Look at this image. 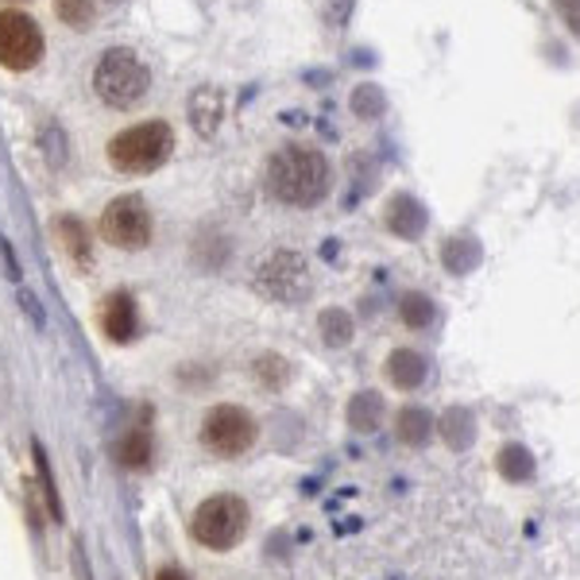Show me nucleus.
<instances>
[{
	"label": "nucleus",
	"instance_id": "nucleus-1",
	"mask_svg": "<svg viewBox=\"0 0 580 580\" xmlns=\"http://www.w3.org/2000/svg\"><path fill=\"white\" fill-rule=\"evenodd\" d=\"M268 194L291 209H310L329 194V163L318 148L286 144L268 163Z\"/></svg>",
	"mask_w": 580,
	"mask_h": 580
},
{
	"label": "nucleus",
	"instance_id": "nucleus-2",
	"mask_svg": "<svg viewBox=\"0 0 580 580\" xmlns=\"http://www.w3.org/2000/svg\"><path fill=\"white\" fill-rule=\"evenodd\" d=\"M248 523H252V511H248L244 499L232 496V491H217V496L202 499L190 515V538L213 554H229L244 542Z\"/></svg>",
	"mask_w": 580,
	"mask_h": 580
},
{
	"label": "nucleus",
	"instance_id": "nucleus-3",
	"mask_svg": "<svg viewBox=\"0 0 580 580\" xmlns=\"http://www.w3.org/2000/svg\"><path fill=\"white\" fill-rule=\"evenodd\" d=\"M174 151V132L167 121H148V124H132L121 136L109 139V163L121 174H151L171 159Z\"/></svg>",
	"mask_w": 580,
	"mask_h": 580
},
{
	"label": "nucleus",
	"instance_id": "nucleus-4",
	"mask_svg": "<svg viewBox=\"0 0 580 580\" xmlns=\"http://www.w3.org/2000/svg\"><path fill=\"white\" fill-rule=\"evenodd\" d=\"M151 90V70L144 58L128 47H113L101 55L98 70H93V93L105 101L109 109H136Z\"/></svg>",
	"mask_w": 580,
	"mask_h": 580
},
{
	"label": "nucleus",
	"instance_id": "nucleus-5",
	"mask_svg": "<svg viewBox=\"0 0 580 580\" xmlns=\"http://www.w3.org/2000/svg\"><path fill=\"white\" fill-rule=\"evenodd\" d=\"M260 437V422L248 407H237V402H217V407L205 410L202 425H197V442L209 457L221 460H237L244 457L248 450Z\"/></svg>",
	"mask_w": 580,
	"mask_h": 580
},
{
	"label": "nucleus",
	"instance_id": "nucleus-6",
	"mask_svg": "<svg viewBox=\"0 0 580 580\" xmlns=\"http://www.w3.org/2000/svg\"><path fill=\"white\" fill-rule=\"evenodd\" d=\"M252 283H255V291L268 298V303H278V306H298L306 295H310V286H314L310 283V263H306L298 252H286V248L263 255Z\"/></svg>",
	"mask_w": 580,
	"mask_h": 580
},
{
	"label": "nucleus",
	"instance_id": "nucleus-7",
	"mask_svg": "<svg viewBox=\"0 0 580 580\" xmlns=\"http://www.w3.org/2000/svg\"><path fill=\"white\" fill-rule=\"evenodd\" d=\"M151 209L139 194H121L101 209V237L113 248H124V252H139V248L151 244Z\"/></svg>",
	"mask_w": 580,
	"mask_h": 580
},
{
	"label": "nucleus",
	"instance_id": "nucleus-8",
	"mask_svg": "<svg viewBox=\"0 0 580 580\" xmlns=\"http://www.w3.org/2000/svg\"><path fill=\"white\" fill-rule=\"evenodd\" d=\"M43 58V32L27 12H0V66L12 75H24Z\"/></svg>",
	"mask_w": 580,
	"mask_h": 580
},
{
	"label": "nucleus",
	"instance_id": "nucleus-9",
	"mask_svg": "<svg viewBox=\"0 0 580 580\" xmlns=\"http://www.w3.org/2000/svg\"><path fill=\"white\" fill-rule=\"evenodd\" d=\"M98 326L113 344H132L139 337L136 298H132L128 291H113V295H105V303H101V310H98Z\"/></svg>",
	"mask_w": 580,
	"mask_h": 580
},
{
	"label": "nucleus",
	"instance_id": "nucleus-10",
	"mask_svg": "<svg viewBox=\"0 0 580 580\" xmlns=\"http://www.w3.org/2000/svg\"><path fill=\"white\" fill-rule=\"evenodd\" d=\"M425 376H430V360L422 356L418 349H391L384 360V379L395 387V391H418V387L425 384Z\"/></svg>",
	"mask_w": 580,
	"mask_h": 580
},
{
	"label": "nucleus",
	"instance_id": "nucleus-11",
	"mask_svg": "<svg viewBox=\"0 0 580 580\" xmlns=\"http://www.w3.org/2000/svg\"><path fill=\"white\" fill-rule=\"evenodd\" d=\"M395 442L407 445V450H422V445L433 442V430H437V418L430 414L425 407H414V402H407V407L395 410Z\"/></svg>",
	"mask_w": 580,
	"mask_h": 580
},
{
	"label": "nucleus",
	"instance_id": "nucleus-12",
	"mask_svg": "<svg viewBox=\"0 0 580 580\" xmlns=\"http://www.w3.org/2000/svg\"><path fill=\"white\" fill-rule=\"evenodd\" d=\"M221 116H225V93L217 86H202L194 90L190 98V124L202 139H213L217 128H221Z\"/></svg>",
	"mask_w": 580,
	"mask_h": 580
},
{
	"label": "nucleus",
	"instance_id": "nucleus-13",
	"mask_svg": "<svg viewBox=\"0 0 580 580\" xmlns=\"http://www.w3.org/2000/svg\"><path fill=\"white\" fill-rule=\"evenodd\" d=\"M387 229L402 240H418L425 229V209L410 194H395L387 202Z\"/></svg>",
	"mask_w": 580,
	"mask_h": 580
},
{
	"label": "nucleus",
	"instance_id": "nucleus-14",
	"mask_svg": "<svg viewBox=\"0 0 580 580\" xmlns=\"http://www.w3.org/2000/svg\"><path fill=\"white\" fill-rule=\"evenodd\" d=\"M55 237L62 244V252L75 260V268H93V240L78 217H58L55 221Z\"/></svg>",
	"mask_w": 580,
	"mask_h": 580
},
{
	"label": "nucleus",
	"instance_id": "nucleus-15",
	"mask_svg": "<svg viewBox=\"0 0 580 580\" xmlns=\"http://www.w3.org/2000/svg\"><path fill=\"white\" fill-rule=\"evenodd\" d=\"M387 418V402L379 391H356L349 402V425L356 433H376Z\"/></svg>",
	"mask_w": 580,
	"mask_h": 580
},
{
	"label": "nucleus",
	"instance_id": "nucleus-16",
	"mask_svg": "<svg viewBox=\"0 0 580 580\" xmlns=\"http://www.w3.org/2000/svg\"><path fill=\"white\" fill-rule=\"evenodd\" d=\"M32 457H35V476H39V491H43V499H47L50 519L62 523L66 511H62V499H58V484H55V473H50V457H47V450H43V442H32Z\"/></svg>",
	"mask_w": 580,
	"mask_h": 580
},
{
	"label": "nucleus",
	"instance_id": "nucleus-17",
	"mask_svg": "<svg viewBox=\"0 0 580 580\" xmlns=\"http://www.w3.org/2000/svg\"><path fill=\"white\" fill-rule=\"evenodd\" d=\"M116 460L124 468H148L151 465V437L148 430H132L116 442Z\"/></svg>",
	"mask_w": 580,
	"mask_h": 580
},
{
	"label": "nucleus",
	"instance_id": "nucleus-18",
	"mask_svg": "<svg viewBox=\"0 0 580 580\" xmlns=\"http://www.w3.org/2000/svg\"><path fill=\"white\" fill-rule=\"evenodd\" d=\"M399 321L407 329H430L433 326V298L422 291H407L399 298Z\"/></svg>",
	"mask_w": 580,
	"mask_h": 580
},
{
	"label": "nucleus",
	"instance_id": "nucleus-19",
	"mask_svg": "<svg viewBox=\"0 0 580 580\" xmlns=\"http://www.w3.org/2000/svg\"><path fill=\"white\" fill-rule=\"evenodd\" d=\"M252 372H255V379H260L263 387H271V391H278V387H286L291 384V360L286 356H278V352H268V356H260L252 364Z\"/></svg>",
	"mask_w": 580,
	"mask_h": 580
},
{
	"label": "nucleus",
	"instance_id": "nucleus-20",
	"mask_svg": "<svg viewBox=\"0 0 580 580\" xmlns=\"http://www.w3.org/2000/svg\"><path fill=\"white\" fill-rule=\"evenodd\" d=\"M55 16L75 32H86L98 20V0H55Z\"/></svg>",
	"mask_w": 580,
	"mask_h": 580
},
{
	"label": "nucleus",
	"instance_id": "nucleus-21",
	"mask_svg": "<svg viewBox=\"0 0 580 580\" xmlns=\"http://www.w3.org/2000/svg\"><path fill=\"white\" fill-rule=\"evenodd\" d=\"M318 329H321V341L329 344V349H344V344L352 341V318L344 310H321L318 318Z\"/></svg>",
	"mask_w": 580,
	"mask_h": 580
},
{
	"label": "nucleus",
	"instance_id": "nucleus-22",
	"mask_svg": "<svg viewBox=\"0 0 580 580\" xmlns=\"http://www.w3.org/2000/svg\"><path fill=\"white\" fill-rule=\"evenodd\" d=\"M352 109H356L360 116H379L384 113V93H379L376 86H364V90L352 93Z\"/></svg>",
	"mask_w": 580,
	"mask_h": 580
},
{
	"label": "nucleus",
	"instance_id": "nucleus-23",
	"mask_svg": "<svg viewBox=\"0 0 580 580\" xmlns=\"http://www.w3.org/2000/svg\"><path fill=\"white\" fill-rule=\"evenodd\" d=\"M554 4H557V12L565 16V24L580 35V0H554Z\"/></svg>",
	"mask_w": 580,
	"mask_h": 580
},
{
	"label": "nucleus",
	"instance_id": "nucleus-24",
	"mask_svg": "<svg viewBox=\"0 0 580 580\" xmlns=\"http://www.w3.org/2000/svg\"><path fill=\"white\" fill-rule=\"evenodd\" d=\"M20 306H24V310L32 314V321H35V326H43V310H39V303H35V295H27V291H20Z\"/></svg>",
	"mask_w": 580,
	"mask_h": 580
},
{
	"label": "nucleus",
	"instance_id": "nucleus-25",
	"mask_svg": "<svg viewBox=\"0 0 580 580\" xmlns=\"http://www.w3.org/2000/svg\"><path fill=\"white\" fill-rule=\"evenodd\" d=\"M0 252H4V268H9V275L20 278V263H16V255H12V244H9V240H0Z\"/></svg>",
	"mask_w": 580,
	"mask_h": 580
},
{
	"label": "nucleus",
	"instance_id": "nucleus-26",
	"mask_svg": "<svg viewBox=\"0 0 580 580\" xmlns=\"http://www.w3.org/2000/svg\"><path fill=\"white\" fill-rule=\"evenodd\" d=\"M156 580H186V572H182L179 565H163V569L156 572Z\"/></svg>",
	"mask_w": 580,
	"mask_h": 580
}]
</instances>
